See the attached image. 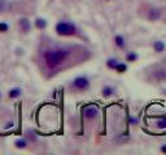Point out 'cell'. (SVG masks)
Here are the masks:
<instances>
[{"label":"cell","instance_id":"obj_1","mask_svg":"<svg viewBox=\"0 0 166 155\" xmlns=\"http://www.w3.org/2000/svg\"><path fill=\"white\" fill-rule=\"evenodd\" d=\"M67 56H69V52L66 49H52L44 53V61L50 67L55 69L66 60Z\"/></svg>","mask_w":166,"mask_h":155},{"label":"cell","instance_id":"obj_2","mask_svg":"<svg viewBox=\"0 0 166 155\" xmlns=\"http://www.w3.org/2000/svg\"><path fill=\"white\" fill-rule=\"evenodd\" d=\"M77 31L75 26L72 22H66V21H61L56 25V32L61 36H70L74 35Z\"/></svg>","mask_w":166,"mask_h":155},{"label":"cell","instance_id":"obj_3","mask_svg":"<svg viewBox=\"0 0 166 155\" xmlns=\"http://www.w3.org/2000/svg\"><path fill=\"white\" fill-rule=\"evenodd\" d=\"M73 87L75 89H79V91H84L90 87V82L86 76H78L73 80Z\"/></svg>","mask_w":166,"mask_h":155},{"label":"cell","instance_id":"obj_4","mask_svg":"<svg viewBox=\"0 0 166 155\" xmlns=\"http://www.w3.org/2000/svg\"><path fill=\"white\" fill-rule=\"evenodd\" d=\"M83 114L87 119H94L97 116V114H99V111H97L96 108H94V106H88V108H86L83 110Z\"/></svg>","mask_w":166,"mask_h":155},{"label":"cell","instance_id":"obj_5","mask_svg":"<svg viewBox=\"0 0 166 155\" xmlns=\"http://www.w3.org/2000/svg\"><path fill=\"white\" fill-rule=\"evenodd\" d=\"M19 27H21V30L24 32H29L30 31V21H29L27 18H21L19 19Z\"/></svg>","mask_w":166,"mask_h":155},{"label":"cell","instance_id":"obj_6","mask_svg":"<svg viewBox=\"0 0 166 155\" xmlns=\"http://www.w3.org/2000/svg\"><path fill=\"white\" fill-rule=\"evenodd\" d=\"M160 17H161V12L158 11V9H152V11H149L148 18L151 19V21H156V19H158Z\"/></svg>","mask_w":166,"mask_h":155},{"label":"cell","instance_id":"obj_7","mask_svg":"<svg viewBox=\"0 0 166 155\" xmlns=\"http://www.w3.org/2000/svg\"><path fill=\"white\" fill-rule=\"evenodd\" d=\"M114 43H115V45L118 47V48H123L125 47V38L122 36V35H115V38H114Z\"/></svg>","mask_w":166,"mask_h":155},{"label":"cell","instance_id":"obj_8","mask_svg":"<svg viewBox=\"0 0 166 155\" xmlns=\"http://www.w3.org/2000/svg\"><path fill=\"white\" fill-rule=\"evenodd\" d=\"M153 48H154V51H156V52L161 53V52H163V51H165V43L158 40V42H156V43L153 44Z\"/></svg>","mask_w":166,"mask_h":155},{"label":"cell","instance_id":"obj_9","mask_svg":"<svg viewBox=\"0 0 166 155\" xmlns=\"http://www.w3.org/2000/svg\"><path fill=\"white\" fill-rule=\"evenodd\" d=\"M35 26L38 28H46L47 27V21L44 18H36L35 19Z\"/></svg>","mask_w":166,"mask_h":155},{"label":"cell","instance_id":"obj_10","mask_svg":"<svg viewBox=\"0 0 166 155\" xmlns=\"http://www.w3.org/2000/svg\"><path fill=\"white\" fill-rule=\"evenodd\" d=\"M113 93H114V89L112 88V87H109V85H105L103 88V96L104 97H110Z\"/></svg>","mask_w":166,"mask_h":155},{"label":"cell","instance_id":"obj_11","mask_svg":"<svg viewBox=\"0 0 166 155\" xmlns=\"http://www.w3.org/2000/svg\"><path fill=\"white\" fill-rule=\"evenodd\" d=\"M19 96H21V89L19 88H13L9 91V97H11V98H17Z\"/></svg>","mask_w":166,"mask_h":155},{"label":"cell","instance_id":"obj_12","mask_svg":"<svg viewBox=\"0 0 166 155\" xmlns=\"http://www.w3.org/2000/svg\"><path fill=\"white\" fill-rule=\"evenodd\" d=\"M14 145H16L17 149H25L26 145H27V141L24 140V138H19V140H17V141L14 142Z\"/></svg>","mask_w":166,"mask_h":155},{"label":"cell","instance_id":"obj_13","mask_svg":"<svg viewBox=\"0 0 166 155\" xmlns=\"http://www.w3.org/2000/svg\"><path fill=\"white\" fill-rule=\"evenodd\" d=\"M114 69L117 70V72H120V74H122V72H125L126 70H127V66H126L125 63H117V66L114 67Z\"/></svg>","mask_w":166,"mask_h":155},{"label":"cell","instance_id":"obj_14","mask_svg":"<svg viewBox=\"0 0 166 155\" xmlns=\"http://www.w3.org/2000/svg\"><path fill=\"white\" fill-rule=\"evenodd\" d=\"M117 63H118V61H117L115 58H109V60L106 61V66H108L109 69H114V67L117 66Z\"/></svg>","mask_w":166,"mask_h":155},{"label":"cell","instance_id":"obj_15","mask_svg":"<svg viewBox=\"0 0 166 155\" xmlns=\"http://www.w3.org/2000/svg\"><path fill=\"white\" fill-rule=\"evenodd\" d=\"M126 60H127L129 62H134L135 60H138V54H135V53H129L127 56H126Z\"/></svg>","mask_w":166,"mask_h":155},{"label":"cell","instance_id":"obj_16","mask_svg":"<svg viewBox=\"0 0 166 155\" xmlns=\"http://www.w3.org/2000/svg\"><path fill=\"white\" fill-rule=\"evenodd\" d=\"M9 30V26L7 22H0V32H7Z\"/></svg>","mask_w":166,"mask_h":155},{"label":"cell","instance_id":"obj_17","mask_svg":"<svg viewBox=\"0 0 166 155\" xmlns=\"http://www.w3.org/2000/svg\"><path fill=\"white\" fill-rule=\"evenodd\" d=\"M161 151L166 154V145H162V146H161Z\"/></svg>","mask_w":166,"mask_h":155},{"label":"cell","instance_id":"obj_18","mask_svg":"<svg viewBox=\"0 0 166 155\" xmlns=\"http://www.w3.org/2000/svg\"><path fill=\"white\" fill-rule=\"evenodd\" d=\"M11 127H13V123H8V125H7V127H5V128L8 129V128H11Z\"/></svg>","mask_w":166,"mask_h":155}]
</instances>
